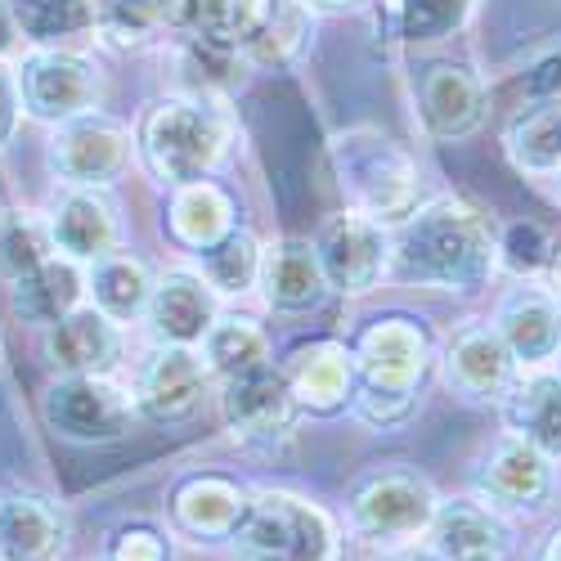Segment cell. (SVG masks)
I'll return each instance as SVG.
<instances>
[{"label": "cell", "mask_w": 561, "mask_h": 561, "mask_svg": "<svg viewBox=\"0 0 561 561\" xmlns=\"http://www.w3.org/2000/svg\"><path fill=\"white\" fill-rule=\"evenodd\" d=\"M288 387L301 409L310 413H337L355 400V355L342 342H306L284 364Z\"/></svg>", "instance_id": "603a6c76"}, {"label": "cell", "mask_w": 561, "mask_h": 561, "mask_svg": "<svg viewBox=\"0 0 561 561\" xmlns=\"http://www.w3.org/2000/svg\"><path fill=\"white\" fill-rule=\"evenodd\" d=\"M522 378L517 355L507 351L494 323L472 319L449 337L445 346V382L454 396L472 400V404H499L507 387Z\"/></svg>", "instance_id": "4fadbf2b"}, {"label": "cell", "mask_w": 561, "mask_h": 561, "mask_svg": "<svg viewBox=\"0 0 561 561\" xmlns=\"http://www.w3.org/2000/svg\"><path fill=\"white\" fill-rule=\"evenodd\" d=\"M436 507H440V499L427 477L409 472V467H382V472H368L351 490L346 522H351L355 539H364V543L400 548V543L432 530Z\"/></svg>", "instance_id": "8992f818"}, {"label": "cell", "mask_w": 561, "mask_h": 561, "mask_svg": "<svg viewBox=\"0 0 561 561\" xmlns=\"http://www.w3.org/2000/svg\"><path fill=\"white\" fill-rule=\"evenodd\" d=\"M23 122V95H19V77L10 68H0V149L19 135Z\"/></svg>", "instance_id": "60d3db41"}, {"label": "cell", "mask_w": 561, "mask_h": 561, "mask_svg": "<svg viewBox=\"0 0 561 561\" xmlns=\"http://www.w3.org/2000/svg\"><path fill=\"white\" fill-rule=\"evenodd\" d=\"M233 561H337V526L319 503L261 490L229 539Z\"/></svg>", "instance_id": "5b68a950"}, {"label": "cell", "mask_w": 561, "mask_h": 561, "mask_svg": "<svg viewBox=\"0 0 561 561\" xmlns=\"http://www.w3.org/2000/svg\"><path fill=\"white\" fill-rule=\"evenodd\" d=\"M543 561H561V530L548 539V548H543Z\"/></svg>", "instance_id": "f6af8a7d"}, {"label": "cell", "mask_w": 561, "mask_h": 561, "mask_svg": "<svg viewBox=\"0 0 561 561\" xmlns=\"http://www.w3.org/2000/svg\"><path fill=\"white\" fill-rule=\"evenodd\" d=\"M391 561H445L436 548H400Z\"/></svg>", "instance_id": "7bdbcfd3"}, {"label": "cell", "mask_w": 561, "mask_h": 561, "mask_svg": "<svg viewBox=\"0 0 561 561\" xmlns=\"http://www.w3.org/2000/svg\"><path fill=\"white\" fill-rule=\"evenodd\" d=\"M477 490L485 503H494L499 512H543L557 494V458H548L543 449H535L522 436H503L477 472Z\"/></svg>", "instance_id": "7c38bea8"}, {"label": "cell", "mask_w": 561, "mask_h": 561, "mask_svg": "<svg viewBox=\"0 0 561 561\" xmlns=\"http://www.w3.org/2000/svg\"><path fill=\"white\" fill-rule=\"evenodd\" d=\"M130 130L108 113H81L55 126L45 162L68 184V190H104L130 167Z\"/></svg>", "instance_id": "30bf717a"}, {"label": "cell", "mask_w": 561, "mask_h": 561, "mask_svg": "<svg viewBox=\"0 0 561 561\" xmlns=\"http://www.w3.org/2000/svg\"><path fill=\"white\" fill-rule=\"evenodd\" d=\"M81 293H85V270L81 261L72 256H50L41 261L36 270H27L14 293H10V306L23 323H36V329H50L64 314H72L81 306Z\"/></svg>", "instance_id": "484cf974"}, {"label": "cell", "mask_w": 561, "mask_h": 561, "mask_svg": "<svg viewBox=\"0 0 561 561\" xmlns=\"http://www.w3.org/2000/svg\"><path fill=\"white\" fill-rule=\"evenodd\" d=\"M55 252V239H50V225L27 216V211H10L5 225H0V278H19L27 270H36L41 261H50Z\"/></svg>", "instance_id": "d590c367"}, {"label": "cell", "mask_w": 561, "mask_h": 561, "mask_svg": "<svg viewBox=\"0 0 561 561\" xmlns=\"http://www.w3.org/2000/svg\"><path fill=\"white\" fill-rule=\"evenodd\" d=\"M85 293L95 301V310H104L113 323H135L149 310L153 274L130 252H108V256L85 265Z\"/></svg>", "instance_id": "83f0119b"}, {"label": "cell", "mask_w": 561, "mask_h": 561, "mask_svg": "<svg viewBox=\"0 0 561 561\" xmlns=\"http://www.w3.org/2000/svg\"><path fill=\"white\" fill-rule=\"evenodd\" d=\"M104 561H171V539L149 522H130L108 535Z\"/></svg>", "instance_id": "ab89813d"}, {"label": "cell", "mask_w": 561, "mask_h": 561, "mask_svg": "<svg viewBox=\"0 0 561 561\" xmlns=\"http://www.w3.org/2000/svg\"><path fill=\"white\" fill-rule=\"evenodd\" d=\"M248 490L229 477H211V472H198V477H184L171 494V517L184 535H194L203 543H220V539H233L239 522L248 517Z\"/></svg>", "instance_id": "7402d4cb"}, {"label": "cell", "mask_w": 561, "mask_h": 561, "mask_svg": "<svg viewBox=\"0 0 561 561\" xmlns=\"http://www.w3.org/2000/svg\"><path fill=\"white\" fill-rule=\"evenodd\" d=\"M417 113L432 139H467L485 122V81L462 64H432L417 81Z\"/></svg>", "instance_id": "ac0fdd59"}, {"label": "cell", "mask_w": 561, "mask_h": 561, "mask_svg": "<svg viewBox=\"0 0 561 561\" xmlns=\"http://www.w3.org/2000/svg\"><path fill=\"white\" fill-rule=\"evenodd\" d=\"M41 351L64 378H77V373H113L122 359V333L104 310L77 306L72 314H64L59 323L45 329Z\"/></svg>", "instance_id": "d6986e66"}, {"label": "cell", "mask_w": 561, "mask_h": 561, "mask_svg": "<svg viewBox=\"0 0 561 561\" xmlns=\"http://www.w3.org/2000/svg\"><path fill=\"white\" fill-rule=\"evenodd\" d=\"M306 36H310V10L297 5V0H278L270 27L261 32V41L248 50V59L252 64H293L301 55Z\"/></svg>", "instance_id": "74e56055"}, {"label": "cell", "mask_w": 561, "mask_h": 561, "mask_svg": "<svg viewBox=\"0 0 561 561\" xmlns=\"http://www.w3.org/2000/svg\"><path fill=\"white\" fill-rule=\"evenodd\" d=\"M50 239H55V252L90 265L108 252H117V233H122V220H117V203L104 194V190H68L55 207H50Z\"/></svg>", "instance_id": "44dd1931"}, {"label": "cell", "mask_w": 561, "mask_h": 561, "mask_svg": "<svg viewBox=\"0 0 561 561\" xmlns=\"http://www.w3.org/2000/svg\"><path fill=\"white\" fill-rule=\"evenodd\" d=\"M355 417L373 432L404 427L423 400L432 342L413 319H378L355 342Z\"/></svg>", "instance_id": "7a4b0ae2"}, {"label": "cell", "mask_w": 561, "mask_h": 561, "mask_svg": "<svg viewBox=\"0 0 561 561\" xmlns=\"http://www.w3.org/2000/svg\"><path fill=\"white\" fill-rule=\"evenodd\" d=\"M203 359L220 382L239 378V373H248V368L270 364V337L248 314H220L216 329L203 337Z\"/></svg>", "instance_id": "1f68e13d"}, {"label": "cell", "mask_w": 561, "mask_h": 561, "mask_svg": "<svg viewBox=\"0 0 561 561\" xmlns=\"http://www.w3.org/2000/svg\"><path fill=\"white\" fill-rule=\"evenodd\" d=\"M274 10H278V0H203L194 32L229 41V45H239V50L248 55L252 45L261 41V32L270 27Z\"/></svg>", "instance_id": "e575fe53"}, {"label": "cell", "mask_w": 561, "mask_h": 561, "mask_svg": "<svg viewBox=\"0 0 561 561\" xmlns=\"http://www.w3.org/2000/svg\"><path fill=\"white\" fill-rule=\"evenodd\" d=\"M211 382V368L194 346H158L135 373V409L153 423H184L194 417Z\"/></svg>", "instance_id": "5bb4252c"}, {"label": "cell", "mask_w": 561, "mask_h": 561, "mask_svg": "<svg viewBox=\"0 0 561 561\" xmlns=\"http://www.w3.org/2000/svg\"><path fill=\"white\" fill-rule=\"evenodd\" d=\"M297 396L288 387V373L261 364L248 368L239 378H225L220 387V413H225V427L233 432V440L243 445H274L284 440L297 423Z\"/></svg>", "instance_id": "8fae6325"}, {"label": "cell", "mask_w": 561, "mask_h": 561, "mask_svg": "<svg viewBox=\"0 0 561 561\" xmlns=\"http://www.w3.org/2000/svg\"><path fill=\"white\" fill-rule=\"evenodd\" d=\"M95 32L113 50H145L167 32L162 0H95Z\"/></svg>", "instance_id": "836d02e7"}, {"label": "cell", "mask_w": 561, "mask_h": 561, "mask_svg": "<svg viewBox=\"0 0 561 561\" xmlns=\"http://www.w3.org/2000/svg\"><path fill=\"white\" fill-rule=\"evenodd\" d=\"M14 77H19L23 113L45 126H64L81 113H95L104 95L100 64L77 50H45V45H36L32 55L19 59Z\"/></svg>", "instance_id": "ba28073f"}, {"label": "cell", "mask_w": 561, "mask_h": 561, "mask_svg": "<svg viewBox=\"0 0 561 561\" xmlns=\"http://www.w3.org/2000/svg\"><path fill=\"white\" fill-rule=\"evenodd\" d=\"M5 216H10V211H5V207H0V225H5Z\"/></svg>", "instance_id": "7dc6e473"}, {"label": "cell", "mask_w": 561, "mask_h": 561, "mask_svg": "<svg viewBox=\"0 0 561 561\" xmlns=\"http://www.w3.org/2000/svg\"><path fill=\"white\" fill-rule=\"evenodd\" d=\"M557 180H561V171H557Z\"/></svg>", "instance_id": "c3c4849f"}, {"label": "cell", "mask_w": 561, "mask_h": 561, "mask_svg": "<svg viewBox=\"0 0 561 561\" xmlns=\"http://www.w3.org/2000/svg\"><path fill=\"white\" fill-rule=\"evenodd\" d=\"M472 5H477V0H396V10H400V36L409 45L445 41V36H454L467 23Z\"/></svg>", "instance_id": "8d00e7d4"}, {"label": "cell", "mask_w": 561, "mask_h": 561, "mask_svg": "<svg viewBox=\"0 0 561 561\" xmlns=\"http://www.w3.org/2000/svg\"><path fill=\"white\" fill-rule=\"evenodd\" d=\"M499 265L512 270L517 278H535L543 265H552V243L543 225L535 220H517L499 233Z\"/></svg>", "instance_id": "f35d334b"}, {"label": "cell", "mask_w": 561, "mask_h": 561, "mask_svg": "<svg viewBox=\"0 0 561 561\" xmlns=\"http://www.w3.org/2000/svg\"><path fill=\"white\" fill-rule=\"evenodd\" d=\"M229 117L216 100H194V95H171L149 104V113L139 117L135 149L145 158L149 175L180 190V184L207 180L225 153H229Z\"/></svg>", "instance_id": "3957f363"}, {"label": "cell", "mask_w": 561, "mask_h": 561, "mask_svg": "<svg viewBox=\"0 0 561 561\" xmlns=\"http://www.w3.org/2000/svg\"><path fill=\"white\" fill-rule=\"evenodd\" d=\"M333 167L351 211H364L378 225H400L417 207V167L382 130H342L333 139Z\"/></svg>", "instance_id": "277c9868"}, {"label": "cell", "mask_w": 561, "mask_h": 561, "mask_svg": "<svg viewBox=\"0 0 561 561\" xmlns=\"http://www.w3.org/2000/svg\"><path fill=\"white\" fill-rule=\"evenodd\" d=\"M256 288L270 310L278 314H306L329 297V278H323L319 252L306 239H278L261 248V274Z\"/></svg>", "instance_id": "ffe728a7"}, {"label": "cell", "mask_w": 561, "mask_h": 561, "mask_svg": "<svg viewBox=\"0 0 561 561\" xmlns=\"http://www.w3.org/2000/svg\"><path fill=\"white\" fill-rule=\"evenodd\" d=\"M314 252L329 278V293L364 297L391 274V229L364 211H337L319 225Z\"/></svg>", "instance_id": "9c48e42d"}, {"label": "cell", "mask_w": 561, "mask_h": 561, "mask_svg": "<svg viewBox=\"0 0 561 561\" xmlns=\"http://www.w3.org/2000/svg\"><path fill=\"white\" fill-rule=\"evenodd\" d=\"M167 225H171V239L180 248L203 252L233 229V198L211 180L180 184L175 198H171V211H167Z\"/></svg>", "instance_id": "f1b7e54d"}, {"label": "cell", "mask_w": 561, "mask_h": 561, "mask_svg": "<svg viewBox=\"0 0 561 561\" xmlns=\"http://www.w3.org/2000/svg\"><path fill=\"white\" fill-rule=\"evenodd\" d=\"M145 319L162 346H203L220 319V293L198 270H171L153 284Z\"/></svg>", "instance_id": "e0dca14e"}, {"label": "cell", "mask_w": 561, "mask_h": 561, "mask_svg": "<svg viewBox=\"0 0 561 561\" xmlns=\"http://www.w3.org/2000/svg\"><path fill=\"white\" fill-rule=\"evenodd\" d=\"M552 293L561 297V252H552Z\"/></svg>", "instance_id": "bcb514c9"}, {"label": "cell", "mask_w": 561, "mask_h": 561, "mask_svg": "<svg viewBox=\"0 0 561 561\" xmlns=\"http://www.w3.org/2000/svg\"><path fill=\"white\" fill-rule=\"evenodd\" d=\"M427 539L445 561H507L517 548V530L485 499H440Z\"/></svg>", "instance_id": "2e32d148"}, {"label": "cell", "mask_w": 561, "mask_h": 561, "mask_svg": "<svg viewBox=\"0 0 561 561\" xmlns=\"http://www.w3.org/2000/svg\"><path fill=\"white\" fill-rule=\"evenodd\" d=\"M19 36L45 50H64L68 41L95 32V0H10Z\"/></svg>", "instance_id": "4dcf8cb0"}, {"label": "cell", "mask_w": 561, "mask_h": 561, "mask_svg": "<svg viewBox=\"0 0 561 561\" xmlns=\"http://www.w3.org/2000/svg\"><path fill=\"white\" fill-rule=\"evenodd\" d=\"M248 68L252 59L229 41L216 36H180L175 45V85L180 95H194V100H229L233 90L248 85Z\"/></svg>", "instance_id": "cb8c5ba5"}, {"label": "cell", "mask_w": 561, "mask_h": 561, "mask_svg": "<svg viewBox=\"0 0 561 561\" xmlns=\"http://www.w3.org/2000/svg\"><path fill=\"white\" fill-rule=\"evenodd\" d=\"M490 323L522 368H543L561 355V297L552 288H539L535 278H522L517 288H507Z\"/></svg>", "instance_id": "9a60e30c"}, {"label": "cell", "mask_w": 561, "mask_h": 561, "mask_svg": "<svg viewBox=\"0 0 561 561\" xmlns=\"http://www.w3.org/2000/svg\"><path fill=\"white\" fill-rule=\"evenodd\" d=\"M64 543L68 530L45 499L32 494L0 499V561H59Z\"/></svg>", "instance_id": "4316f807"}, {"label": "cell", "mask_w": 561, "mask_h": 561, "mask_svg": "<svg viewBox=\"0 0 561 561\" xmlns=\"http://www.w3.org/2000/svg\"><path fill=\"white\" fill-rule=\"evenodd\" d=\"M198 274L207 278L220 297L248 293V288H256V274H261V243L252 239L248 229L233 225L220 243L198 252Z\"/></svg>", "instance_id": "d6a6232c"}, {"label": "cell", "mask_w": 561, "mask_h": 561, "mask_svg": "<svg viewBox=\"0 0 561 561\" xmlns=\"http://www.w3.org/2000/svg\"><path fill=\"white\" fill-rule=\"evenodd\" d=\"M499 413L512 436L530 440L548 458H561V373L530 368L526 378L507 387L499 400Z\"/></svg>", "instance_id": "d4e9b609"}, {"label": "cell", "mask_w": 561, "mask_h": 561, "mask_svg": "<svg viewBox=\"0 0 561 561\" xmlns=\"http://www.w3.org/2000/svg\"><path fill=\"white\" fill-rule=\"evenodd\" d=\"M503 149L522 175H557L561 171V100H539L507 122Z\"/></svg>", "instance_id": "f546056e"}, {"label": "cell", "mask_w": 561, "mask_h": 561, "mask_svg": "<svg viewBox=\"0 0 561 561\" xmlns=\"http://www.w3.org/2000/svg\"><path fill=\"white\" fill-rule=\"evenodd\" d=\"M14 36H19V23H14V14H10V0H0V59L10 55Z\"/></svg>", "instance_id": "b9f144b4"}, {"label": "cell", "mask_w": 561, "mask_h": 561, "mask_svg": "<svg viewBox=\"0 0 561 561\" xmlns=\"http://www.w3.org/2000/svg\"><path fill=\"white\" fill-rule=\"evenodd\" d=\"M499 270V233L462 198H432L391 229V274L400 284L467 297Z\"/></svg>", "instance_id": "6da1fadb"}, {"label": "cell", "mask_w": 561, "mask_h": 561, "mask_svg": "<svg viewBox=\"0 0 561 561\" xmlns=\"http://www.w3.org/2000/svg\"><path fill=\"white\" fill-rule=\"evenodd\" d=\"M45 427L59 440L72 445H113L130 432L135 423V391L117 387L108 373H77V378H59L41 400Z\"/></svg>", "instance_id": "52a82bcc"}, {"label": "cell", "mask_w": 561, "mask_h": 561, "mask_svg": "<svg viewBox=\"0 0 561 561\" xmlns=\"http://www.w3.org/2000/svg\"><path fill=\"white\" fill-rule=\"evenodd\" d=\"M297 5H306V10H351V5H359V0H297Z\"/></svg>", "instance_id": "ee69618b"}]
</instances>
